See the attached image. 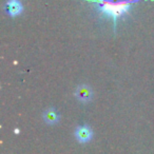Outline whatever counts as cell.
I'll return each mask as SVG.
<instances>
[{
	"instance_id": "1",
	"label": "cell",
	"mask_w": 154,
	"mask_h": 154,
	"mask_svg": "<svg viewBox=\"0 0 154 154\" xmlns=\"http://www.w3.org/2000/svg\"><path fill=\"white\" fill-rule=\"evenodd\" d=\"M88 2L96 3L98 5V11L105 14L108 17H111L114 22V32L116 31L117 19L124 14L128 13L129 8L134 3L143 0H87Z\"/></svg>"
},
{
	"instance_id": "2",
	"label": "cell",
	"mask_w": 154,
	"mask_h": 154,
	"mask_svg": "<svg viewBox=\"0 0 154 154\" xmlns=\"http://www.w3.org/2000/svg\"><path fill=\"white\" fill-rule=\"evenodd\" d=\"M75 136H76V139L79 143H88L92 139L93 137V132L89 127H78L75 131Z\"/></svg>"
},
{
	"instance_id": "3",
	"label": "cell",
	"mask_w": 154,
	"mask_h": 154,
	"mask_svg": "<svg viewBox=\"0 0 154 154\" xmlns=\"http://www.w3.org/2000/svg\"><path fill=\"white\" fill-rule=\"evenodd\" d=\"M75 96L82 103H89L93 99V93L87 86H79L75 91Z\"/></svg>"
},
{
	"instance_id": "4",
	"label": "cell",
	"mask_w": 154,
	"mask_h": 154,
	"mask_svg": "<svg viewBox=\"0 0 154 154\" xmlns=\"http://www.w3.org/2000/svg\"><path fill=\"white\" fill-rule=\"evenodd\" d=\"M7 10L12 17H15L22 12V5L18 0H10L7 2Z\"/></svg>"
},
{
	"instance_id": "5",
	"label": "cell",
	"mask_w": 154,
	"mask_h": 154,
	"mask_svg": "<svg viewBox=\"0 0 154 154\" xmlns=\"http://www.w3.org/2000/svg\"><path fill=\"white\" fill-rule=\"evenodd\" d=\"M43 119L47 124L49 125H54L56 122H58L59 120V115L58 113L53 109H50V110H47V111L43 113Z\"/></svg>"
}]
</instances>
